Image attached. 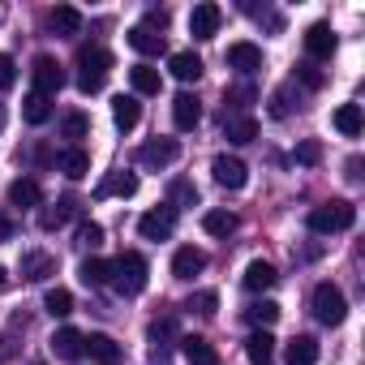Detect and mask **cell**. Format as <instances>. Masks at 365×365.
<instances>
[{"label":"cell","instance_id":"cell-37","mask_svg":"<svg viewBox=\"0 0 365 365\" xmlns=\"http://www.w3.org/2000/svg\"><path fill=\"white\" fill-rule=\"evenodd\" d=\"M43 309H48L52 318H69V314H73V292H69V288H48Z\"/></svg>","mask_w":365,"mask_h":365},{"label":"cell","instance_id":"cell-11","mask_svg":"<svg viewBox=\"0 0 365 365\" xmlns=\"http://www.w3.org/2000/svg\"><path fill=\"white\" fill-rule=\"evenodd\" d=\"M228 65L237 73H258L262 69V48L250 43V39H237V43H228Z\"/></svg>","mask_w":365,"mask_h":365},{"label":"cell","instance_id":"cell-34","mask_svg":"<svg viewBox=\"0 0 365 365\" xmlns=\"http://www.w3.org/2000/svg\"><path fill=\"white\" fill-rule=\"evenodd\" d=\"M202 228H207V237H232L237 232V215L232 211H207Z\"/></svg>","mask_w":365,"mask_h":365},{"label":"cell","instance_id":"cell-26","mask_svg":"<svg viewBox=\"0 0 365 365\" xmlns=\"http://www.w3.org/2000/svg\"><path fill=\"white\" fill-rule=\"evenodd\" d=\"M112 120H116V129H133L138 120H142V103H138V95H116L112 99Z\"/></svg>","mask_w":365,"mask_h":365},{"label":"cell","instance_id":"cell-50","mask_svg":"<svg viewBox=\"0 0 365 365\" xmlns=\"http://www.w3.org/2000/svg\"><path fill=\"white\" fill-rule=\"evenodd\" d=\"M9 352H14V348H9V339H5V335H0V361H5Z\"/></svg>","mask_w":365,"mask_h":365},{"label":"cell","instance_id":"cell-25","mask_svg":"<svg viewBox=\"0 0 365 365\" xmlns=\"http://www.w3.org/2000/svg\"><path fill=\"white\" fill-rule=\"evenodd\" d=\"M284 365H318V339L314 335H297L284 348Z\"/></svg>","mask_w":365,"mask_h":365},{"label":"cell","instance_id":"cell-2","mask_svg":"<svg viewBox=\"0 0 365 365\" xmlns=\"http://www.w3.org/2000/svg\"><path fill=\"white\" fill-rule=\"evenodd\" d=\"M108 73H112V52L108 48H82L78 52V91L82 95H99Z\"/></svg>","mask_w":365,"mask_h":365},{"label":"cell","instance_id":"cell-41","mask_svg":"<svg viewBox=\"0 0 365 365\" xmlns=\"http://www.w3.org/2000/svg\"><path fill=\"white\" fill-rule=\"evenodd\" d=\"M185 309H198V314H207V318H211V314L220 309V292H211V288H207V292H194V297L185 301Z\"/></svg>","mask_w":365,"mask_h":365},{"label":"cell","instance_id":"cell-5","mask_svg":"<svg viewBox=\"0 0 365 365\" xmlns=\"http://www.w3.org/2000/svg\"><path fill=\"white\" fill-rule=\"evenodd\" d=\"M176 159H180V142H176V138H150V142L138 150V163L150 168V172H163V168H172Z\"/></svg>","mask_w":365,"mask_h":365},{"label":"cell","instance_id":"cell-27","mask_svg":"<svg viewBox=\"0 0 365 365\" xmlns=\"http://www.w3.org/2000/svg\"><path fill=\"white\" fill-rule=\"evenodd\" d=\"M168 207L172 211H185V207H198V185L185 176H176L172 185H168Z\"/></svg>","mask_w":365,"mask_h":365},{"label":"cell","instance_id":"cell-32","mask_svg":"<svg viewBox=\"0 0 365 365\" xmlns=\"http://www.w3.org/2000/svg\"><path fill=\"white\" fill-rule=\"evenodd\" d=\"M61 172H65L69 180H82V176L91 172V155H86L82 146H69V150L61 155Z\"/></svg>","mask_w":365,"mask_h":365},{"label":"cell","instance_id":"cell-8","mask_svg":"<svg viewBox=\"0 0 365 365\" xmlns=\"http://www.w3.org/2000/svg\"><path fill=\"white\" fill-rule=\"evenodd\" d=\"M31 78H35V91H39V95H48V99L65 86V69L56 65V56H35Z\"/></svg>","mask_w":365,"mask_h":365},{"label":"cell","instance_id":"cell-52","mask_svg":"<svg viewBox=\"0 0 365 365\" xmlns=\"http://www.w3.org/2000/svg\"><path fill=\"white\" fill-rule=\"evenodd\" d=\"M0 129H5V112H0Z\"/></svg>","mask_w":365,"mask_h":365},{"label":"cell","instance_id":"cell-19","mask_svg":"<svg viewBox=\"0 0 365 365\" xmlns=\"http://www.w3.org/2000/svg\"><path fill=\"white\" fill-rule=\"evenodd\" d=\"M82 352H91V361H99V365H120V344L112 339V335H86L82 339Z\"/></svg>","mask_w":365,"mask_h":365},{"label":"cell","instance_id":"cell-51","mask_svg":"<svg viewBox=\"0 0 365 365\" xmlns=\"http://www.w3.org/2000/svg\"><path fill=\"white\" fill-rule=\"evenodd\" d=\"M5 288H9V271H5V267H0V292H5Z\"/></svg>","mask_w":365,"mask_h":365},{"label":"cell","instance_id":"cell-14","mask_svg":"<svg viewBox=\"0 0 365 365\" xmlns=\"http://www.w3.org/2000/svg\"><path fill=\"white\" fill-rule=\"evenodd\" d=\"M82 339H86V335H82L78 327H61V331L48 339V348H52L56 361H78V356H82Z\"/></svg>","mask_w":365,"mask_h":365},{"label":"cell","instance_id":"cell-6","mask_svg":"<svg viewBox=\"0 0 365 365\" xmlns=\"http://www.w3.org/2000/svg\"><path fill=\"white\" fill-rule=\"evenodd\" d=\"M138 232H142V241H168L172 232H176V211L163 202V207H155V211H146L142 220H138Z\"/></svg>","mask_w":365,"mask_h":365},{"label":"cell","instance_id":"cell-42","mask_svg":"<svg viewBox=\"0 0 365 365\" xmlns=\"http://www.w3.org/2000/svg\"><path fill=\"white\" fill-rule=\"evenodd\" d=\"M18 86V61L9 52H0V91H14Z\"/></svg>","mask_w":365,"mask_h":365},{"label":"cell","instance_id":"cell-17","mask_svg":"<svg viewBox=\"0 0 365 365\" xmlns=\"http://www.w3.org/2000/svg\"><path fill=\"white\" fill-rule=\"evenodd\" d=\"M48 26H52V35L73 39V35H82V14L73 5H56V9H48Z\"/></svg>","mask_w":365,"mask_h":365},{"label":"cell","instance_id":"cell-15","mask_svg":"<svg viewBox=\"0 0 365 365\" xmlns=\"http://www.w3.org/2000/svg\"><path fill=\"white\" fill-rule=\"evenodd\" d=\"M172 120H176V129H194L198 120H202V103H198V95H190V91H180L176 99H172Z\"/></svg>","mask_w":365,"mask_h":365},{"label":"cell","instance_id":"cell-39","mask_svg":"<svg viewBox=\"0 0 365 365\" xmlns=\"http://www.w3.org/2000/svg\"><path fill=\"white\" fill-rule=\"evenodd\" d=\"M146 335H150V348H168L176 339V318H155Z\"/></svg>","mask_w":365,"mask_h":365},{"label":"cell","instance_id":"cell-21","mask_svg":"<svg viewBox=\"0 0 365 365\" xmlns=\"http://www.w3.org/2000/svg\"><path fill=\"white\" fill-rule=\"evenodd\" d=\"M180 352H185V361H190V365H220L215 344H211V339H202V335H185V339H180Z\"/></svg>","mask_w":365,"mask_h":365},{"label":"cell","instance_id":"cell-48","mask_svg":"<svg viewBox=\"0 0 365 365\" xmlns=\"http://www.w3.org/2000/svg\"><path fill=\"white\" fill-rule=\"evenodd\" d=\"M142 26H150V31L159 26V31H163V26H168V14H163V9H150V18H146Z\"/></svg>","mask_w":365,"mask_h":365},{"label":"cell","instance_id":"cell-24","mask_svg":"<svg viewBox=\"0 0 365 365\" xmlns=\"http://www.w3.org/2000/svg\"><path fill=\"white\" fill-rule=\"evenodd\" d=\"M275 267L267 262V258H254L250 267H245V275H241V284L250 288V292H267V288H275Z\"/></svg>","mask_w":365,"mask_h":365},{"label":"cell","instance_id":"cell-33","mask_svg":"<svg viewBox=\"0 0 365 365\" xmlns=\"http://www.w3.org/2000/svg\"><path fill=\"white\" fill-rule=\"evenodd\" d=\"M245 322H254L258 331H271V327L279 322V305H275V301H254V305L245 309Z\"/></svg>","mask_w":365,"mask_h":365},{"label":"cell","instance_id":"cell-53","mask_svg":"<svg viewBox=\"0 0 365 365\" xmlns=\"http://www.w3.org/2000/svg\"><path fill=\"white\" fill-rule=\"evenodd\" d=\"M35 365H43V361H35Z\"/></svg>","mask_w":365,"mask_h":365},{"label":"cell","instance_id":"cell-3","mask_svg":"<svg viewBox=\"0 0 365 365\" xmlns=\"http://www.w3.org/2000/svg\"><path fill=\"white\" fill-rule=\"evenodd\" d=\"M352 224H356V207H352V202H344V198L322 202V207H314V211H309V232H318V237L348 232Z\"/></svg>","mask_w":365,"mask_h":365},{"label":"cell","instance_id":"cell-12","mask_svg":"<svg viewBox=\"0 0 365 365\" xmlns=\"http://www.w3.org/2000/svg\"><path fill=\"white\" fill-rule=\"evenodd\" d=\"M202 271H207V254H202V250L180 245V250L172 254V275H176V279H194V275H202Z\"/></svg>","mask_w":365,"mask_h":365},{"label":"cell","instance_id":"cell-35","mask_svg":"<svg viewBox=\"0 0 365 365\" xmlns=\"http://www.w3.org/2000/svg\"><path fill=\"white\" fill-rule=\"evenodd\" d=\"M78 275H82V284H86V288H103V284L112 279V262H103V258H86Z\"/></svg>","mask_w":365,"mask_h":365},{"label":"cell","instance_id":"cell-1","mask_svg":"<svg viewBox=\"0 0 365 365\" xmlns=\"http://www.w3.org/2000/svg\"><path fill=\"white\" fill-rule=\"evenodd\" d=\"M146 275H150V267H146V258L138 254V250H125L120 258H112V288L120 292V297H138V292H146Z\"/></svg>","mask_w":365,"mask_h":365},{"label":"cell","instance_id":"cell-29","mask_svg":"<svg viewBox=\"0 0 365 365\" xmlns=\"http://www.w3.org/2000/svg\"><path fill=\"white\" fill-rule=\"evenodd\" d=\"M22 120H26V125H48V120H52V99L39 95V91H31V95L22 99Z\"/></svg>","mask_w":365,"mask_h":365},{"label":"cell","instance_id":"cell-49","mask_svg":"<svg viewBox=\"0 0 365 365\" xmlns=\"http://www.w3.org/2000/svg\"><path fill=\"white\" fill-rule=\"evenodd\" d=\"M348 180H361V159H356V155L348 159Z\"/></svg>","mask_w":365,"mask_h":365},{"label":"cell","instance_id":"cell-28","mask_svg":"<svg viewBox=\"0 0 365 365\" xmlns=\"http://www.w3.org/2000/svg\"><path fill=\"white\" fill-rule=\"evenodd\" d=\"M129 48H133V52H142V56H159L168 43H163V35H159V31H150V26H133V31H129Z\"/></svg>","mask_w":365,"mask_h":365},{"label":"cell","instance_id":"cell-38","mask_svg":"<svg viewBox=\"0 0 365 365\" xmlns=\"http://www.w3.org/2000/svg\"><path fill=\"white\" fill-rule=\"evenodd\" d=\"M86 133H91V116H86V112H69V116L61 120V138H69L73 146H78Z\"/></svg>","mask_w":365,"mask_h":365},{"label":"cell","instance_id":"cell-43","mask_svg":"<svg viewBox=\"0 0 365 365\" xmlns=\"http://www.w3.org/2000/svg\"><path fill=\"white\" fill-rule=\"evenodd\" d=\"M288 112H292V86H279V91L271 95V116H275V120H284Z\"/></svg>","mask_w":365,"mask_h":365},{"label":"cell","instance_id":"cell-13","mask_svg":"<svg viewBox=\"0 0 365 365\" xmlns=\"http://www.w3.org/2000/svg\"><path fill=\"white\" fill-rule=\"evenodd\" d=\"M48 275H56V254H48V250H26V254H22V279L39 284V279H48Z\"/></svg>","mask_w":365,"mask_h":365},{"label":"cell","instance_id":"cell-22","mask_svg":"<svg viewBox=\"0 0 365 365\" xmlns=\"http://www.w3.org/2000/svg\"><path fill=\"white\" fill-rule=\"evenodd\" d=\"M168 73H172L176 82H185V86H190V82L202 78V61H198L194 52H172V56H168Z\"/></svg>","mask_w":365,"mask_h":365},{"label":"cell","instance_id":"cell-10","mask_svg":"<svg viewBox=\"0 0 365 365\" xmlns=\"http://www.w3.org/2000/svg\"><path fill=\"white\" fill-rule=\"evenodd\" d=\"M220 22H224V9L220 5H194V14H190V35L194 39H215L220 35Z\"/></svg>","mask_w":365,"mask_h":365},{"label":"cell","instance_id":"cell-16","mask_svg":"<svg viewBox=\"0 0 365 365\" xmlns=\"http://www.w3.org/2000/svg\"><path fill=\"white\" fill-rule=\"evenodd\" d=\"M133 194H138V176L133 172H108L99 180V190H95V198H133Z\"/></svg>","mask_w":365,"mask_h":365},{"label":"cell","instance_id":"cell-54","mask_svg":"<svg viewBox=\"0 0 365 365\" xmlns=\"http://www.w3.org/2000/svg\"><path fill=\"white\" fill-rule=\"evenodd\" d=\"M267 365H271V361H267Z\"/></svg>","mask_w":365,"mask_h":365},{"label":"cell","instance_id":"cell-40","mask_svg":"<svg viewBox=\"0 0 365 365\" xmlns=\"http://www.w3.org/2000/svg\"><path fill=\"white\" fill-rule=\"evenodd\" d=\"M78 245L99 250V245H103V228H99L95 220H82V224H78Z\"/></svg>","mask_w":365,"mask_h":365},{"label":"cell","instance_id":"cell-9","mask_svg":"<svg viewBox=\"0 0 365 365\" xmlns=\"http://www.w3.org/2000/svg\"><path fill=\"white\" fill-rule=\"evenodd\" d=\"M335 48H339V39H335V31H331L327 22H314V26L305 31V52H309V65H314V61H331V56H335Z\"/></svg>","mask_w":365,"mask_h":365},{"label":"cell","instance_id":"cell-46","mask_svg":"<svg viewBox=\"0 0 365 365\" xmlns=\"http://www.w3.org/2000/svg\"><path fill=\"white\" fill-rule=\"evenodd\" d=\"M297 78H301V82H305L309 91H318V86H322V73H318V69H314L309 61H305V65H297Z\"/></svg>","mask_w":365,"mask_h":365},{"label":"cell","instance_id":"cell-36","mask_svg":"<svg viewBox=\"0 0 365 365\" xmlns=\"http://www.w3.org/2000/svg\"><path fill=\"white\" fill-rule=\"evenodd\" d=\"M245 352H250V361H254V365H267V361H271V352H275L271 331H254V335L245 339Z\"/></svg>","mask_w":365,"mask_h":365},{"label":"cell","instance_id":"cell-47","mask_svg":"<svg viewBox=\"0 0 365 365\" xmlns=\"http://www.w3.org/2000/svg\"><path fill=\"white\" fill-rule=\"evenodd\" d=\"M14 232H18V224H14L5 211H0V241H14Z\"/></svg>","mask_w":365,"mask_h":365},{"label":"cell","instance_id":"cell-18","mask_svg":"<svg viewBox=\"0 0 365 365\" xmlns=\"http://www.w3.org/2000/svg\"><path fill=\"white\" fill-rule=\"evenodd\" d=\"M224 133H228V142L250 146V142L258 138V120L245 116V112H224Z\"/></svg>","mask_w":365,"mask_h":365},{"label":"cell","instance_id":"cell-4","mask_svg":"<svg viewBox=\"0 0 365 365\" xmlns=\"http://www.w3.org/2000/svg\"><path fill=\"white\" fill-rule=\"evenodd\" d=\"M314 318L322 327H339L348 318V301H344V292L335 284H318L314 288Z\"/></svg>","mask_w":365,"mask_h":365},{"label":"cell","instance_id":"cell-31","mask_svg":"<svg viewBox=\"0 0 365 365\" xmlns=\"http://www.w3.org/2000/svg\"><path fill=\"white\" fill-rule=\"evenodd\" d=\"M129 82H133V95H159V86H163L159 69H150V65H133Z\"/></svg>","mask_w":365,"mask_h":365},{"label":"cell","instance_id":"cell-44","mask_svg":"<svg viewBox=\"0 0 365 365\" xmlns=\"http://www.w3.org/2000/svg\"><path fill=\"white\" fill-rule=\"evenodd\" d=\"M318 159H322V146H318V142H301V146H297V163H305V168H314Z\"/></svg>","mask_w":365,"mask_h":365},{"label":"cell","instance_id":"cell-45","mask_svg":"<svg viewBox=\"0 0 365 365\" xmlns=\"http://www.w3.org/2000/svg\"><path fill=\"white\" fill-rule=\"evenodd\" d=\"M254 99H258L254 86H232V91H228V103H232V108H250Z\"/></svg>","mask_w":365,"mask_h":365},{"label":"cell","instance_id":"cell-7","mask_svg":"<svg viewBox=\"0 0 365 365\" xmlns=\"http://www.w3.org/2000/svg\"><path fill=\"white\" fill-rule=\"evenodd\" d=\"M211 176L220 180L224 190H245L250 168H245V159H237V155H215V159H211Z\"/></svg>","mask_w":365,"mask_h":365},{"label":"cell","instance_id":"cell-23","mask_svg":"<svg viewBox=\"0 0 365 365\" xmlns=\"http://www.w3.org/2000/svg\"><path fill=\"white\" fill-rule=\"evenodd\" d=\"M39 202H43L39 180H31V176H18L14 185H9V207H22V211H31V207H39Z\"/></svg>","mask_w":365,"mask_h":365},{"label":"cell","instance_id":"cell-30","mask_svg":"<svg viewBox=\"0 0 365 365\" xmlns=\"http://www.w3.org/2000/svg\"><path fill=\"white\" fill-rule=\"evenodd\" d=\"M335 129H339L344 138H356V133L365 129V116H361V103H339V108H335Z\"/></svg>","mask_w":365,"mask_h":365},{"label":"cell","instance_id":"cell-20","mask_svg":"<svg viewBox=\"0 0 365 365\" xmlns=\"http://www.w3.org/2000/svg\"><path fill=\"white\" fill-rule=\"evenodd\" d=\"M73 215H78V198H61V202H52V207L39 211V228H43V232H56V228H65Z\"/></svg>","mask_w":365,"mask_h":365}]
</instances>
